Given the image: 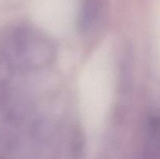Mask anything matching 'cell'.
Here are the masks:
<instances>
[{
    "mask_svg": "<svg viewBox=\"0 0 160 159\" xmlns=\"http://www.w3.org/2000/svg\"><path fill=\"white\" fill-rule=\"evenodd\" d=\"M53 41L34 26H19L5 37L0 61L11 71L32 72L51 66L56 59Z\"/></svg>",
    "mask_w": 160,
    "mask_h": 159,
    "instance_id": "cell-1",
    "label": "cell"
},
{
    "mask_svg": "<svg viewBox=\"0 0 160 159\" xmlns=\"http://www.w3.org/2000/svg\"><path fill=\"white\" fill-rule=\"evenodd\" d=\"M159 118L156 112L147 115L142 150L137 159H159Z\"/></svg>",
    "mask_w": 160,
    "mask_h": 159,
    "instance_id": "cell-2",
    "label": "cell"
},
{
    "mask_svg": "<svg viewBox=\"0 0 160 159\" xmlns=\"http://www.w3.org/2000/svg\"><path fill=\"white\" fill-rule=\"evenodd\" d=\"M102 5V0H83L78 21L80 31L87 32L92 28L101 16Z\"/></svg>",
    "mask_w": 160,
    "mask_h": 159,
    "instance_id": "cell-3",
    "label": "cell"
}]
</instances>
